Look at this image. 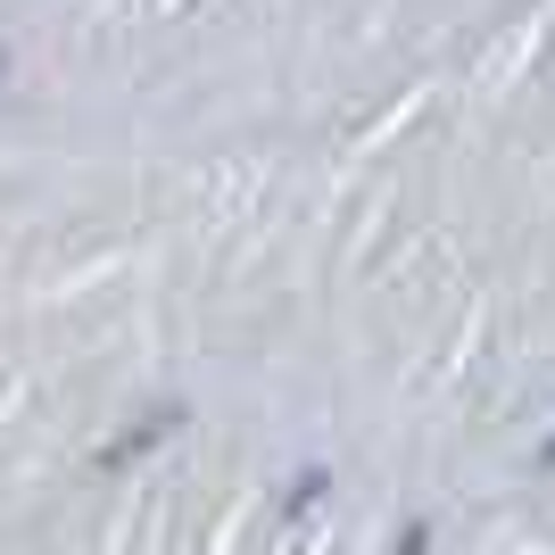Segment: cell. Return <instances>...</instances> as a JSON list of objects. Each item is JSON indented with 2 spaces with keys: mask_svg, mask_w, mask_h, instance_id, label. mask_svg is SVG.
<instances>
[]
</instances>
